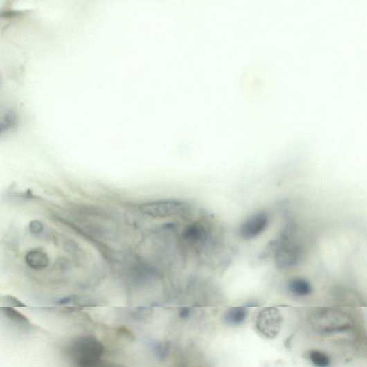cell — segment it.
Here are the masks:
<instances>
[{
    "label": "cell",
    "mask_w": 367,
    "mask_h": 367,
    "mask_svg": "<svg viewBox=\"0 0 367 367\" xmlns=\"http://www.w3.org/2000/svg\"><path fill=\"white\" fill-rule=\"evenodd\" d=\"M310 323L315 332L322 334L342 333L354 326L351 316L339 310L323 308L312 312Z\"/></svg>",
    "instance_id": "6da1fadb"
},
{
    "label": "cell",
    "mask_w": 367,
    "mask_h": 367,
    "mask_svg": "<svg viewBox=\"0 0 367 367\" xmlns=\"http://www.w3.org/2000/svg\"><path fill=\"white\" fill-rule=\"evenodd\" d=\"M138 209L149 217L166 219L186 214L190 206L187 202L179 199H160L142 203Z\"/></svg>",
    "instance_id": "7a4b0ae2"
},
{
    "label": "cell",
    "mask_w": 367,
    "mask_h": 367,
    "mask_svg": "<svg viewBox=\"0 0 367 367\" xmlns=\"http://www.w3.org/2000/svg\"><path fill=\"white\" fill-rule=\"evenodd\" d=\"M105 348L96 337L82 336L73 339L66 346V355L73 364L81 361L102 358Z\"/></svg>",
    "instance_id": "3957f363"
},
{
    "label": "cell",
    "mask_w": 367,
    "mask_h": 367,
    "mask_svg": "<svg viewBox=\"0 0 367 367\" xmlns=\"http://www.w3.org/2000/svg\"><path fill=\"white\" fill-rule=\"evenodd\" d=\"M303 257V249L300 244L288 237H283L274 249V260L276 266L288 269L297 266Z\"/></svg>",
    "instance_id": "277c9868"
},
{
    "label": "cell",
    "mask_w": 367,
    "mask_h": 367,
    "mask_svg": "<svg viewBox=\"0 0 367 367\" xmlns=\"http://www.w3.org/2000/svg\"><path fill=\"white\" fill-rule=\"evenodd\" d=\"M283 322L280 312L276 308H266L260 312L256 321V328L264 337L274 339L278 336Z\"/></svg>",
    "instance_id": "5b68a950"
},
{
    "label": "cell",
    "mask_w": 367,
    "mask_h": 367,
    "mask_svg": "<svg viewBox=\"0 0 367 367\" xmlns=\"http://www.w3.org/2000/svg\"><path fill=\"white\" fill-rule=\"evenodd\" d=\"M270 218L266 211H258L244 220L238 229L239 235L244 240H253L269 228Z\"/></svg>",
    "instance_id": "8992f818"
},
{
    "label": "cell",
    "mask_w": 367,
    "mask_h": 367,
    "mask_svg": "<svg viewBox=\"0 0 367 367\" xmlns=\"http://www.w3.org/2000/svg\"><path fill=\"white\" fill-rule=\"evenodd\" d=\"M0 315L19 330L30 331L32 329L31 323L28 319L14 308L1 307L0 308Z\"/></svg>",
    "instance_id": "52a82bcc"
},
{
    "label": "cell",
    "mask_w": 367,
    "mask_h": 367,
    "mask_svg": "<svg viewBox=\"0 0 367 367\" xmlns=\"http://www.w3.org/2000/svg\"><path fill=\"white\" fill-rule=\"evenodd\" d=\"M27 266L35 271H42L49 267L51 260L46 252L42 250H32L26 256Z\"/></svg>",
    "instance_id": "ba28073f"
},
{
    "label": "cell",
    "mask_w": 367,
    "mask_h": 367,
    "mask_svg": "<svg viewBox=\"0 0 367 367\" xmlns=\"http://www.w3.org/2000/svg\"><path fill=\"white\" fill-rule=\"evenodd\" d=\"M287 289L293 296L298 298L310 296L313 292L311 283L303 278H294L287 284Z\"/></svg>",
    "instance_id": "9c48e42d"
},
{
    "label": "cell",
    "mask_w": 367,
    "mask_h": 367,
    "mask_svg": "<svg viewBox=\"0 0 367 367\" xmlns=\"http://www.w3.org/2000/svg\"><path fill=\"white\" fill-rule=\"evenodd\" d=\"M248 315L247 307H232L224 314L223 320L228 325L238 326L247 321Z\"/></svg>",
    "instance_id": "30bf717a"
},
{
    "label": "cell",
    "mask_w": 367,
    "mask_h": 367,
    "mask_svg": "<svg viewBox=\"0 0 367 367\" xmlns=\"http://www.w3.org/2000/svg\"><path fill=\"white\" fill-rule=\"evenodd\" d=\"M307 358L314 367H330L332 361L325 353L312 350L307 352Z\"/></svg>",
    "instance_id": "8fae6325"
},
{
    "label": "cell",
    "mask_w": 367,
    "mask_h": 367,
    "mask_svg": "<svg viewBox=\"0 0 367 367\" xmlns=\"http://www.w3.org/2000/svg\"><path fill=\"white\" fill-rule=\"evenodd\" d=\"M74 364L76 367H129L124 364L102 358L81 361Z\"/></svg>",
    "instance_id": "7c38bea8"
},
{
    "label": "cell",
    "mask_w": 367,
    "mask_h": 367,
    "mask_svg": "<svg viewBox=\"0 0 367 367\" xmlns=\"http://www.w3.org/2000/svg\"><path fill=\"white\" fill-rule=\"evenodd\" d=\"M17 124V116L12 111H6L0 118V136L10 131Z\"/></svg>",
    "instance_id": "4fadbf2b"
},
{
    "label": "cell",
    "mask_w": 367,
    "mask_h": 367,
    "mask_svg": "<svg viewBox=\"0 0 367 367\" xmlns=\"http://www.w3.org/2000/svg\"><path fill=\"white\" fill-rule=\"evenodd\" d=\"M0 303L3 304L6 307L10 308H24L26 305L16 297L11 295H4L0 296Z\"/></svg>",
    "instance_id": "5bb4252c"
},
{
    "label": "cell",
    "mask_w": 367,
    "mask_h": 367,
    "mask_svg": "<svg viewBox=\"0 0 367 367\" xmlns=\"http://www.w3.org/2000/svg\"><path fill=\"white\" fill-rule=\"evenodd\" d=\"M29 231L34 235H39L44 231V223L39 220H33L29 224Z\"/></svg>",
    "instance_id": "9a60e30c"
},
{
    "label": "cell",
    "mask_w": 367,
    "mask_h": 367,
    "mask_svg": "<svg viewBox=\"0 0 367 367\" xmlns=\"http://www.w3.org/2000/svg\"><path fill=\"white\" fill-rule=\"evenodd\" d=\"M181 315L182 316H187V315H189V310H183L181 313Z\"/></svg>",
    "instance_id": "2e32d148"
}]
</instances>
